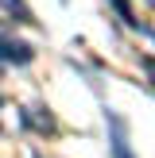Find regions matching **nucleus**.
Listing matches in <instances>:
<instances>
[{
	"instance_id": "1",
	"label": "nucleus",
	"mask_w": 155,
	"mask_h": 158,
	"mask_svg": "<svg viewBox=\"0 0 155 158\" xmlns=\"http://www.w3.org/2000/svg\"><path fill=\"white\" fill-rule=\"evenodd\" d=\"M0 58H4V62H16V66H27V62L35 58V50H31L27 43H20V39H8L4 27H0Z\"/></svg>"
},
{
	"instance_id": "2",
	"label": "nucleus",
	"mask_w": 155,
	"mask_h": 158,
	"mask_svg": "<svg viewBox=\"0 0 155 158\" xmlns=\"http://www.w3.org/2000/svg\"><path fill=\"white\" fill-rule=\"evenodd\" d=\"M4 8H8V12H16V15H20V23H35V15L27 12V4H23V0H4Z\"/></svg>"
},
{
	"instance_id": "3",
	"label": "nucleus",
	"mask_w": 155,
	"mask_h": 158,
	"mask_svg": "<svg viewBox=\"0 0 155 158\" xmlns=\"http://www.w3.org/2000/svg\"><path fill=\"white\" fill-rule=\"evenodd\" d=\"M113 8H116V12H120V19L128 23V27H140V19H136V15H132V4H128V0H113Z\"/></svg>"
},
{
	"instance_id": "4",
	"label": "nucleus",
	"mask_w": 155,
	"mask_h": 158,
	"mask_svg": "<svg viewBox=\"0 0 155 158\" xmlns=\"http://www.w3.org/2000/svg\"><path fill=\"white\" fill-rule=\"evenodd\" d=\"M140 66L151 73V89H155V58H140Z\"/></svg>"
},
{
	"instance_id": "5",
	"label": "nucleus",
	"mask_w": 155,
	"mask_h": 158,
	"mask_svg": "<svg viewBox=\"0 0 155 158\" xmlns=\"http://www.w3.org/2000/svg\"><path fill=\"white\" fill-rule=\"evenodd\" d=\"M0 104H4V97H0Z\"/></svg>"
},
{
	"instance_id": "6",
	"label": "nucleus",
	"mask_w": 155,
	"mask_h": 158,
	"mask_svg": "<svg viewBox=\"0 0 155 158\" xmlns=\"http://www.w3.org/2000/svg\"><path fill=\"white\" fill-rule=\"evenodd\" d=\"M151 4H155V0H151Z\"/></svg>"
}]
</instances>
